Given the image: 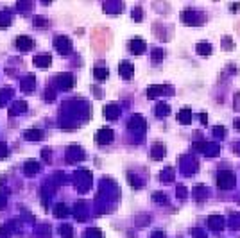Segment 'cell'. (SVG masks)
<instances>
[{"mask_svg": "<svg viewBox=\"0 0 240 238\" xmlns=\"http://www.w3.org/2000/svg\"><path fill=\"white\" fill-rule=\"evenodd\" d=\"M56 47H57V50H59V52H66V50L70 49V41H68V38H63V36L56 38Z\"/></svg>", "mask_w": 240, "mask_h": 238, "instance_id": "6da1fadb", "label": "cell"}, {"mask_svg": "<svg viewBox=\"0 0 240 238\" xmlns=\"http://www.w3.org/2000/svg\"><path fill=\"white\" fill-rule=\"evenodd\" d=\"M41 59H38V65H50V56H39Z\"/></svg>", "mask_w": 240, "mask_h": 238, "instance_id": "8992f818", "label": "cell"}, {"mask_svg": "<svg viewBox=\"0 0 240 238\" xmlns=\"http://www.w3.org/2000/svg\"><path fill=\"white\" fill-rule=\"evenodd\" d=\"M27 138H29V140H32V138H34V140H39V138H41V133H27Z\"/></svg>", "mask_w": 240, "mask_h": 238, "instance_id": "ba28073f", "label": "cell"}, {"mask_svg": "<svg viewBox=\"0 0 240 238\" xmlns=\"http://www.w3.org/2000/svg\"><path fill=\"white\" fill-rule=\"evenodd\" d=\"M211 52V47L210 45H199V54H210Z\"/></svg>", "mask_w": 240, "mask_h": 238, "instance_id": "5b68a950", "label": "cell"}, {"mask_svg": "<svg viewBox=\"0 0 240 238\" xmlns=\"http://www.w3.org/2000/svg\"><path fill=\"white\" fill-rule=\"evenodd\" d=\"M188 115H190L188 109H183L181 111V117H179V118H181V122H188Z\"/></svg>", "mask_w": 240, "mask_h": 238, "instance_id": "52a82bcc", "label": "cell"}, {"mask_svg": "<svg viewBox=\"0 0 240 238\" xmlns=\"http://www.w3.org/2000/svg\"><path fill=\"white\" fill-rule=\"evenodd\" d=\"M16 41H18V47H22V49H23V50H29V49H31V47H32V41H31V39H29V38H25V36H22V38H18V39H16Z\"/></svg>", "mask_w": 240, "mask_h": 238, "instance_id": "7a4b0ae2", "label": "cell"}, {"mask_svg": "<svg viewBox=\"0 0 240 238\" xmlns=\"http://www.w3.org/2000/svg\"><path fill=\"white\" fill-rule=\"evenodd\" d=\"M95 77L97 79H106L108 77V68H95Z\"/></svg>", "mask_w": 240, "mask_h": 238, "instance_id": "3957f363", "label": "cell"}, {"mask_svg": "<svg viewBox=\"0 0 240 238\" xmlns=\"http://www.w3.org/2000/svg\"><path fill=\"white\" fill-rule=\"evenodd\" d=\"M97 138H99V140H111V138H113V134H111L109 129H102L101 134H99Z\"/></svg>", "mask_w": 240, "mask_h": 238, "instance_id": "277c9868", "label": "cell"}]
</instances>
